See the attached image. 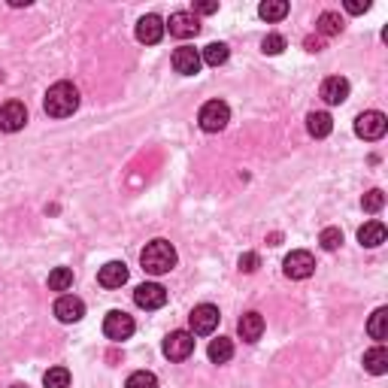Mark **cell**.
<instances>
[{
  "instance_id": "cell-20",
  "label": "cell",
  "mask_w": 388,
  "mask_h": 388,
  "mask_svg": "<svg viewBox=\"0 0 388 388\" xmlns=\"http://www.w3.org/2000/svg\"><path fill=\"white\" fill-rule=\"evenodd\" d=\"M306 131H310V137H328L334 131V119L328 116V112H310L306 116Z\"/></svg>"
},
{
  "instance_id": "cell-25",
  "label": "cell",
  "mask_w": 388,
  "mask_h": 388,
  "mask_svg": "<svg viewBox=\"0 0 388 388\" xmlns=\"http://www.w3.org/2000/svg\"><path fill=\"white\" fill-rule=\"evenodd\" d=\"M228 55H231V49L224 46V43H210L207 49H203L200 61H207L210 67H219V64H224V61H228Z\"/></svg>"
},
{
  "instance_id": "cell-35",
  "label": "cell",
  "mask_w": 388,
  "mask_h": 388,
  "mask_svg": "<svg viewBox=\"0 0 388 388\" xmlns=\"http://www.w3.org/2000/svg\"><path fill=\"white\" fill-rule=\"evenodd\" d=\"M306 49H310V52H322V40H306Z\"/></svg>"
},
{
  "instance_id": "cell-16",
  "label": "cell",
  "mask_w": 388,
  "mask_h": 388,
  "mask_svg": "<svg viewBox=\"0 0 388 388\" xmlns=\"http://www.w3.org/2000/svg\"><path fill=\"white\" fill-rule=\"evenodd\" d=\"M167 25H170V34L179 37V40L194 37L200 30V22H198V16H194V13H173Z\"/></svg>"
},
{
  "instance_id": "cell-32",
  "label": "cell",
  "mask_w": 388,
  "mask_h": 388,
  "mask_svg": "<svg viewBox=\"0 0 388 388\" xmlns=\"http://www.w3.org/2000/svg\"><path fill=\"white\" fill-rule=\"evenodd\" d=\"M258 264H261V258H258L255 252L240 255V270H243V273H255V270H258Z\"/></svg>"
},
{
  "instance_id": "cell-4",
  "label": "cell",
  "mask_w": 388,
  "mask_h": 388,
  "mask_svg": "<svg viewBox=\"0 0 388 388\" xmlns=\"http://www.w3.org/2000/svg\"><path fill=\"white\" fill-rule=\"evenodd\" d=\"M385 131H388V119L382 116V112H361L358 119H355V134H358L361 140H382L385 137Z\"/></svg>"
},
{
  "instance_id": "cell-27",
  "label": "cell",
  "mask_w": 388,
  "mask_h": 388,
  "mask_svg": "<svg viewBox=\"0 0 388 388\" xmlns=\"http://www.w3.org/2000/svg\"><path fill=\"white\" fill-rule=\"evenodd\" d=\"M43 385L46 388H67L70 385V370L67 367H49L46 376H43Z\"/></svg>"
},
{
  "instance_id": "cell-24",
  "label": "cell",
  "mask_w": 388,
  "mask_h": 388,
  "mask_svg": "<svg viewBox=\"0 0 388 388\" xmlns=\"http://www.w3.org/2000/svg\"><path fill=\"white\" fill-rule=\"evenodd\" d=\"M315 30H319L322 37H337L343 30V18L340 13H322L319 22H315Z\"/></svg>"
},
{
  "instance_id": "cell-8",
  "label": "cell",
  "mask_w": 388,
  "mask_h": 388,
  "mask_svg": "<svg viewBox=\"0 0 388 388\" xmlns=\"http://www.w3.org/2000/svg\"><path fill=\"white\" fill-rule=\"evenodd\" d=\"M191 352H194V334L188 331H173L164 340V355L170 361H186L191 358Z\"/></svg>"
},
{
  "instance_id": "cell-1",
  "label": "cell",
  "mask_w": 388,
  "mask_h": 388,
  "mask_svg": "<svg viewBox=\"0 0 388 388\" xmlns=\"http://www.w3.org/2000/svg\"><path fill=\"white\" fill-rule=\"evenodd\" d=\"M43 109L49 112L52 119H67L79 109V88L73 83H55L52 88L46 91V100H43Z\"/></svg>"
},
{
  "instance_id": "cell-18",
  "label": "cell",
  "mask_w": 388,
  "mask_h": 388,
  "mask_svg": "<svg viewBox=\"0 0 388 388\" xmlns=\"http://www.w3.org/2000/svg\"><path fill=\"white\" fill-rule=\"evenodd\" d=\"M388 237V231H385V224L382 222H367L364 228H358V243L367 249H376V246H382Z\"/></svg>"
},
{
  "instance_id": "cell-15",
  "label": "cell",
  "mask_w": 388,
  "mask_h": 388,
  "mask_svg": "<svg viewBox=\"0 0 388 388\" xmlns=\"http://www.w3.org/2000/svg\"><path fill=\"white\" fill-rule=\"evenodd\" d=\"M349 97V83H346L343 76H328L322 83V100L328 107H337V104H343V100Z\"/></svg>"
},
{
  "instance_id": "cell-6",
  "label": "cell",
  "mask_w": 388,
  "mask_h": 388,
  "mask_svg": "<svg viewBox=\"0 0 388 388\" xmlns=\"http://www.w3.org/2000/svg\"><path fill=\"white\" fill-rule=\"evenodd\" d=\"M134 319H131L128 313H121V310H112V313H107V319H104V334L109 337V340H116V343H121V340H128L131 334H134Z\"/></svg>"
},
{
  "instance_id": "cell-10",
  "label": "cell",
  "mask_w": 388,
  "mask_h": 388,
  "mask_svg": "<svg viewBox=\"0 0 388 388\" xmlns=\"http://www.w3.org/2000/svg\"><path fill=\"white\" fill-rule=\"evenodd\" d=\"M134 301H137V306H143V310H161V306L167 303V289L158 282H146L134 291Z\"/></svg>"
},
{
  "instance_id": "cell-23",
  "label": "cell",
  "mask_w": 388,
  "mask_h": 388,
  "mask_svg": "<svg viewBox=\"0 0 388 388\" xmlns=\"http://www.w3.org/2000/svg\"><path fill=\"white\" fill-rule=\"evenodd\" d=\"M258 16L267 18V22H282V18L289 16V4H285V0H264L258 6Z\"/></svg>"
},
{
  "instance_id": "cell-26",
  "label": "cell",
  "mask_w": 388,
  "mask_h": 388,
  "mask_svg": "<svg viewBox=\"0 0 388 388\" xmlns=\"http://www.w3.org/2000/svg\"><path fill=\"white\" fill-rule=\"evenodd\" d=\"M70 285H73V270L70 267H55L49 273V289L52 291H67Z\"/></svg>"
},
{
  "instance_id": "cell-33",
  "label": "cell",
  "mask_w": 388,
  "mask_h": 388,
  "mask_svg": "<svg viewBox=\"0 0 388 388\" xmlns=\"http://www.w3.org/2000/svg\"><path fill=\"white\" fill-rule=\"evenodd\" d=\"M216 9H219L216 0H198V4H194V13H200V16H212Z\"/></svg>"
},
{
  "instance_id": "cell-31",
  "label": "cell",
  "mask_w": 388,
  "mask_h": 388,
  "mask_svg": "<svg viewBox=\"0 0 388 388\" xmlns=\"http://www.w3.org/2000/svg\"><path fill=\"white\" fill-rule=\"evenodd\" d=\"M285 49V37H279V34H267L261 40V52L264 55H279Z\"/></svg>"
},
{
  "instance_id": "cell-5",
  "label": "cell",
  "mask_w": 388,
  "mask_h": 388,
  "mask_svg": "<svg viewBox=\"0 0 388 388\" xmlns=\"http://www.w3.org/2000/svg\"><path fill=\"white\" fill-rule=\"evenodd\" d=\"M282 270H285V277L289 279H310L313 270H315V258L306 249H298L282 261Z\"/></svg>"
},
{
  "instance_id": "cell-22",
  "label": "cell",
  "mask_w": 388,
  "mask_h": 388,
  "mask_svg": "<svg viewBox=\"0 0 388 388\" xmlns=\"http://www.w3.org/2000/svg\"><path fill=\"white\" fill-rule=\"evenodd\" d=\"M207 355H210V361H212V364H228V361L234 358V343L228 340V337H219V340H212V343H210Z\"/></svg>"
},
{
  "instance_id": "cell-12",
  "label": "cell",
  "mask_w": 388,
  "mask_h": 388,
  "mask_svg": "<svg viewBox=\"0 0 388 388\" xmlns=\"http://www.w3.org/2000/svg\"><path fill=\"white\" fill-rule=\"evenodd\" d=\"M55 315H58V322L73 325L85 315V303L73 298V294H64V298H58V303H55Z\"/></svg>"
},
{
  "instance_id": "cell-7",
  "label": "cell",
  "mask_w": 388,
  "mask_h": 388,
  "mask_svg": "<svg viewBox=\"0 0 388 388\" xmlns=\"http://www.w3.org/2000/svg\"><path fill=\"white\" fill-rule=\"evenodd\" d=\"M219 306H212V303H200V306H194L191 315H188V322H191V331L194 334H212L219 328Z\"/></svg>"
},
{
  "instance_id": "cell-19",
  "label": "cell",
  "mask_w": 388,
  "mask_h": 388,
  "mask_svg": "<svg viewBox=\"0 0 388 388\" xmlns=\"http://www.w3.org/2000/svg\"><path fill=\"white\" fill-rule=\"evenodd\" d=\"M364 370L373 376L388 373V349L385 346H373V349L364 352Z\"/></svg>"
},
{
  "instance_id": "cell-11",
  "label": "cell",
  "mask_w": 388,
  "mask_h": 388,
  "mask_svg": "<svg viewBox=\"0 0 388 388\" xmlns=\"http://www.w3.org/2000/svg\"><path fill=\"white\" fill-rule=\"evenodd\" d=\"M200 55H198V49H191V46H179L176 52H173V70L182 76H194L200 70Z\"/></svg>"
},
{
  "instance_id": "cell-29",
  "label": "cell",
  "mask_w": 388,
  "mask_h": 388,
  "mask_svg": "<svg viewBox=\"0 0 388 388\" xmlns=\"http://www.w3.org/2000/svg\"><path fill=\"white\" fill-rule=\"evenodd\" d=\"M319 243H322V249H325V252L340 249V246H343V231H340V228H325V231H322V237H319Z\"/></svg>"
},
{
  "instance_id": "cell-13",
  "label": "cell",
  "mask_w": 388,
  "mask_h": 388,
  "mask_svg": "<svg viewBox=\"0 0 388 388\" xmlns=\"http://www.w3.org/2000/svg\"><path fill=\"white\" fill-rule=\"evenodd\" d=\"M161 37H164V22H161L158 16H143L137 22V40L146 46H155L161 43Z\"/></svg>"
},
{
  "instance_id": "cell-21",
  "label": "cell",
  "mask_w": 388,
  "mask_h": 388,
  "mask_svg": "<svg viewBox=\"0 0 388 388\" xmlns=\"http://www.w3.org/2000/svg\"><path fill=\"white\" fill-rule=\"evenodd\" d=\"M367 334H370L380 346H382V340H388V310H385V306H380V310L370 315V322H367Z\"/></svg>"
},
{
  "instance_id": "cell-36",
  "label": "cell",
  "mask_w": 388,
  "mask_h": 388,
  "mask_svg": "<svg viewBox=\"0 0 388 388\" xmlns=\"http://www.w3.org/2000/svg\"><path fill=\"white\" fill-rule=\"evenodd\" d=\"M13 388H25V385H13Z\"/></svg>"
},
{
  "instance_id": "cell-9",
  "label": "cell",
  "mask_w": 388,
  "mask_h": 388,
  "mask_svg": "<svg viewBox=\"0 0 388 388\" xmlns=\"http://www.w3.org/2000/svg\"><path fill=\"white\" fill-rule=\"evenodd\" d=\"M25 125H28V109L22 100H9V104L0 107V131L16 134V131H22Z\"/></svg>"
},
{
  "instance_id": "cell-17",
  "label": "cell",
  "mask_w": 388,
  "mask_h": 388,
  "mask_svg": "<svg viewBox=\"0 0 388 388\" xmlns=\"http://www.w3.org/2000/svg\"><path fill=\"white\" fill-rule=\"evenodd\" d=\"M237 331L240 337L246 343H255V340H261V334H264V319H261V313H246L243 319L237 322Z\"/></svg>"
},
{
  "instance_id": "cell-28",
  "label": "cell",
  "mask_w": 388,
  "mask_h": 388,
  "mask_svg": "<svg viewBox=\"0 0 388 388\" xmlns=\"http://www.w3.org/2000/svg\"><path fill=\"white\" fill-rule=\"evenodd\" d=\"M125 388H158V376L149 373V370H137V373L128 376Z\"/></svg>"
},
{
  "instance_id": "cell-30",
  "label": "cell",
  "mask_w": 388,
  "mask_h": 388,
  "mask_svg": "<svg viewBox=\"0 0 388 388\" xmlns=\"http://www.w3.org/2000/svg\"><path fill=\"white\" fill-rule=\"evenodd\" d=\"M361 207H364V212H380V210L385 207V194H382L380 188L367 191L364 198H361Z\"/></svg>"
},
{
  "instance_id": "cell-34",
  "label": "cell",
  "mask_w": 388,
  "mask_h": 388,
  "mask_svg": "<svg viewBox=\"0 0 388 388\" xmlns=\"http://www.w3.org/2000/svg\"><path fill=\"white\" fill-rule=\"evenodd\" d=\"M370 9V4H346V13H352V16H361Z\"/></svg>"
},
{
  "instance_id": "cell-14",
  "label": "cell",
  "mask_w": 388,
  "mask_h": 388,
  "mask_svg": "<svg viewBox=\"0 0 388 388\" xmlns=\"http://www.w3.org/2000/svg\"><path fill=\"white\" fill-rule=\"evenodd\" d=\"M97 282L104 285V289H121V285L128 282V264L125 261H109L100 267L97 273Z\"/></svg>"
},
{
  "instance_id": "cell-2",
  "label": "cell",
  "mask_w": 388,
  "mask_h": 388,
  "mask_svg": "<svg viewBox=\"0 0 388 388\" xmlns=\"http://www.w3.org/2000/svg\"><path fill=\"white\" fill-rule=\"evenodd\" d=\"M143 270L152 273V277H161V273H170L176 267V249L170 246L167 240H152L146 243V249L140 252Z\"/></svg>"
},
{
  "instance_id": "cell-3",
  "label": "cell",
  "mask_w": 388,
  "mask_h": 388,
  "mask_svg": "<svg viewBox=\"0 0 388 388\" xmlns=\"http://www.w3.org/2000/svg\"><path fill=\"white\" fill-rule=\"evenodd\" d=\"M200 128L207 131V134H219V131L228 128V121H231V109L224 100H210V104H203L200 107Z\"/></svg>"
}]
</instances>
